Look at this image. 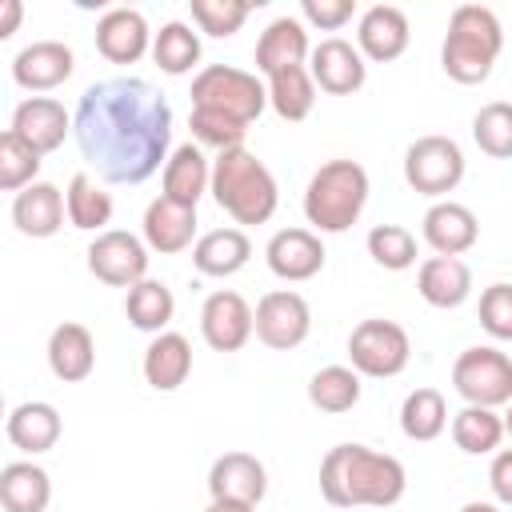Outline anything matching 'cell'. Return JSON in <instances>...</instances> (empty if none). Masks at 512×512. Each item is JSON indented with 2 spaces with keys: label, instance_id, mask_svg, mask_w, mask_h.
<instances>
[{
  "label": "cell",
  "instance_id": "cell-1",
  "mask_svg": "<svg viewBox=\"0 0 512 512\" xmlns=\"http://www.w3.org/2000/svg\"><path fill=\"white\" fill-rule=\"evenodd\" d=\"M84 160L108 184H144L168 164L172 108L140 76H112L84 88L72 116Z\"/></svg>",
  "mask_w": 512,
  "mask_h": 512
},
{
  "label": "cell",
  "instance_id": "cell-2",
  "mask_svg": "<svg viewBox=\"0 0 512 512\" xmlns=\"http://www.w3.org/2000/svg\"><path fill=\"white\" fill-rule=\"evenodd\" d=\"M408 488L404 464L364 444H336L320 460V496L332 508H392Z\"/></svg>",
  "mask_w": 512,
  "mask_h": 512
},
{
  "label": "cell",
  "instance_id": "cell-3",
  "mask_svg": "<svg viewBox=\"0 0 512 512\" xmlns=\"http://www.w3.org/2000/svg\"><path fill=\"white\" fill-rule=\"evenodd\" d=\"M208 192L236 224H268L276 204H280L276 176L248 148H232V152H220L212 160V188Z\"/></svg>",
  "mask_w": 512,
  "mask_h": 512
},
{
  "label": "cell",
  "instance_id": "cell-4",
  "mask_svg": "<svg viewBox=\"0 0 512 512\" xmlns=\"http://www.w3.org/2000/svg\"><path fill=\"white\" fill-rule=\"evenodd\" d=\"M504 48V32L492 8L460 4L448 20V36L440 44V68L456 84H484Z\"/></svg>",
  "mask_w": 512,
  "mask_h": 512
},
{
  "label": "cell",
  "instance_id": "cell-5",
  "mask_svg": "<svg viewBox=\"0 0 512 512\" xmlns=\"http://www.w3.org/2000/svg\"><path fill=\"white\" fill-rule=\"evenodd\" d=\"M368 204V172L356 160H328L304 188V216L316 232H348Z\"/></svg>",
  "mask_w": 512,
  "mask_h": 512
},
{
  "label": "cell",
  "instance_id": "cell-6",
  "mask_svg": "<svg viewBox=\"0 0 512 512\" xmlns=\"http://www.w3.org/2000/svg\"><path fill=\"white\" fill-rule=\"evenodd\" d=\"M264 104H268V84H260L256 72H244L232 64H208L192 80V108L252 124L264 112Z\"/></svg>",
  "mask_w": 512,
  "mask_h": 512
},
{
  "label": "cell",
  "instance_id": "cell-7",
  "mask_svg": "<svg viewBox=\"0 0 512 512\" xmlns=\"http://www.w3.org/2000/svg\"><path fill=\"white\" fill-rule=\"evenodd\" d=\"M408 356H412V340L396 320L372 316V320H360L348 336V360L360 376H372V380L400 376L408 368Z\"/></svg>",
  "mask_w": 512,
  "mask_h": 512
},
{
  "label": "cell",
  "instance_id": "cell-8",
  "mask_svg": "<svg viewBox=\"0 0 512 512\" xmlns=\"http://www.w3.org/2000/svg\"><path fill=\"white\" fill-rule=\"evenodd\" d=\"M452 384L468 404L500 408L512 404V360L500 348H464L452 364Z\"/></svg>",
  "mask_w": 512,
  "mask_h": 512
},
{
  "label": "cell",
  "instance_id": "cell-9",
  "mask_svg": "<svg viewBox=\"0 0 512 512\" xmlns=\"http://www.w3.org/2000/svg\"><path fill=\"white\" fill-rule=\"evenodd\" d=\"M404 180L420 196H448L464 180V152L452 136H420L404 152Z\"/></svg>",
  "mask_w": 512,
  "mask_h": 512
},
{
  "label": "cell",
  "instance_id": "cell-10",
  "mask_svg": "<svg viewBox=\"0 0 512 512\" xmlns=\"http://www.w3.org/2000/svg\"><path fill=\"white\" fill-rule=\"evenodd\" d=\"M88 272L100 284L132 288L148 280V244L124 228H108L88 244Z\"/></svg>",
  "mask_w": 512,
  "mask_h": 512
},
{
  "label": "cell",
  "instance_id": "cell-11",
  "mask_svg": "<svg viewBox=\"0 0 512 512\" xmlns=\"http://www.w3.org/2000/svg\"><path fill=\"white\" fill-rule=\"evenodd\" d=\"M312 332V308L300 292L276 288L268 296H260L256 304V340L268 344L272 352H292L308 340Z\"/></svg>",
  "mask_w": 512,
  "mask_h": 512
},
{
  "label": "cell",
  "instance_id": "cell-12",
  "mask_svg": "<svg viewBox=\"0 0 512 512\" xmlns=\"http://www.w3.org/2000/svg\"><path fill=\"white\" fill-rule=\"evenodd\" d=\"M256 332V312L232 288H220L200 308V336L216 352H240Z\"/></svg>",
  "mask_w": 512,
  "mask_h": 512
},
{
  "label": "cell",
  "instance_id": "cell-13",
  "mask_svg": "<svg viewBox=\"0 0 512 512\" xmlns=\"http://www.w3.org/2000/svg\"><path fill=\"white\" fill-rule=\"evenodd\" d=\"M308 72H312L316 88L328 92V96H352L368 80V64H364L360 48L352 40H344V36L320 40L312 48V56H308Z\"/></svg>",
  "mask_w": 512,
  "mask_h": 512
},
{
  "label": "cell",
  "instance_id": "cell-14",
  "mask_svg": "<svg viewBox=\"0 0 512 512\" xmlns=\"http://www.w3.org/2000/svg\"><path fill=\"white\" fill-rule=\"evenodd\" d=\"M264 260H268L272 276H280L288 284H300V280H312L324 268V244L312 228H280V232H272V240L264 248Z\"/></svg>",
  "mask_w": 512,
  "mask_h": 512
},
{
  "label": "cell",
  "instance_id": "cell-15",
  "mask_svg": "<svg viewBox=\"0 0 512 512\" xmlns=\"http://www.w3.org/2000/svg\"><path fill=\"white\" fill-rule=\"evenodd\" d=\"M96 52L108 64H136L144 52H152V32L144 12L136 8H108L96 20Z\"/></svg>",
  "mask_w": 512,
  "mask_h": 512
},
{
  "label": "cell",
  "instance_id": "cell-16",
  "mask_svg": "<svg viewBox=\"0 0 512 512\" xmlns=\"http://www.w3.org/2000/svg\"><path fill=\"white\" fill-rule=\"evenodd\" d=\"M208 492L212 500H236L256 508L268 492V472L252 452H224L208 468Z\"/></svg>",
  "mask_w": 512,
  "mask_h": 512
},
{
  "label": "cell",
  "instance_id": "cell-17",
  "mask_svg": "<svg viewBox=\"0 0 512 512\" xmlns=\"http://www.w3.org/2000/svg\"><path fill=\"white\" fill-rule=\"evenodd\" d=\"M408 16L396 8V4H372L360 24H356V48L364 60L372 64H388V60H400L404 48H408Z\"/></svg>",
  "mask_w": 512,
  "mask_h": 512
},
{
  "label": "cell",
  "instance_id": "cell-18",
  "mask_svg": "<svg viewBox=\"0 0 512 512\" xmlns=\"http://www.w3.org/2000/svg\"><path fill=\"white\" fill-rule=\"evenodd\" d=\"M72 68H76V56L64 40H36L16 52L12 80L28 92H52L72 76Z\"/></svg>",
  "mask_w": 512,
  "mask_h": 512
},
{
  "label": "cell",
  "instance_id": "cell-19",
  "mask_svg": "<svg viewBox=\"0 0 512 512\" xmlns=\"http://www.w3.org/2000/svg\"><path fill=\"white\" fill-rule=\"evenodd\" d=\"M64 216H68V200L48 180H36V184H28L24 192L12 196V224H16L20 236L48 240L64 228Z\"/></svg>",
  "mask_w": 512,
  "mask_h": 512
},
{
  "label": "cell",
  "instance_id": "cell-20",
  "mask_svg": "<svg viewBox=\"0 0 512 512\" xmlns=\"http://www.w3.org/2000/svg\"><path fill=\"white\" fill-rule=\"evenodd\" d=\"M12 132L44 156V152H56L64 144V136L72 132V120H68V112H64L60 100H52V96H28L12 112Z\"/></svg>",
  "mask_w": 512,
  "mask_h": 512
},
{
  "label": "cell",
  "instance_id": "cell-21",
  "mask_svg": "<svg viewBox=\"0 0 512 512\" xmlns=\"http://www.w3.org/2000/svg\"><path fill=\"white\" fill-rule=\"evenodd\" d=\"M192 236H196V208L176 204L164 192L144 208V244L152 252H160V256L184 252V248H192Z\"/></svg>",
  "mask_w": 512,
  "mask_h": 512
},
{
  "label": "cell",
  "instance_id": "cell-22",
  "mask_svg": "<svg viewBox=\"0 0 512 512\" xmlns=\"http://www.w3.org/2000/svg\"><path fill=\"white\" fill-rule=\"evenodd\" d=\"M424 240L436 256H460L480 240V224L468 204L456 200H436L424 212Z\"/></svg>",
  "mask_w": 512,
  "mask_h": 512
},
{
  "label": "cell",
  "instance_id": "cell-23",
  "mask_svg": "<svg viewBox=\"0 0 512 512\" xmlns=\"http://www.w3.org/2000/svg\"><path fill=\"white\" fill-rule=\"evenodd\" d=\"M48 368L64 384L88 380L92 368H96V340H92V332L84 324H76V320L56 324L52 336H48Z\"/></svg>",
  "mask_w": 512,
  "mask_h": 512
},
{
  "label": "cell",
  "instance_id": "cell-24",
  "mask_svg": "<svg viewBox=\"0 0 512 512\" xmlns=\"http://www.w3.org/2000/svg\"><path fill=\"white\" fill-rule=\"evenodd\" d=\"M312 56V48H308V28H304V20H296V16H276L264 32H260V40H256V72H264V76H272V72H280V68H296V64H304Z\"/></svg>",
  "mask_w": 512,
  "mask_h": 512
},
{
  "label": "cell",
  "instance_id": "cell-25",
  "mask_svg": "<svg viewBox=\"0 0 512 512\" xmlns=\"http://www.w3.org/2000/svg\"><path fill=\"white\" fill-rule=\"evenodd\" d=\"M416 292L432 308H460L472 296V272L460 256H428L416 272Z\"/></svg>",
  "mask_w": 512,
  "mask_h": 512
},
{
  "label": "cell",
  "instance_id": "cell-26",
  "mask_svg": "<svg viewBox=\"0 0 512 512\" xmlns=\"http://www.w3.org/2000/svg\"><path fill=\"white\" fill-rule=\"evenodd\" d=\"M252 260V240L240 228H212L192 244V264L200 276H236Z\"/></svg>",
  "mask_w": 512,
  "mask_h": 512
},
{
  "label": "cell",
  "instance_id": "cell-27",
  "mask_svg": "<svg viewBox=\"0 0 512 512\" xmlns=\"http://www.w3.org/2000/svg\"><path fill=\"white\" fill-rule=\"evenodd\" d=\"M208 188H212V164H208V156L192 140L180 144V148H172V156L164 164V196L176 200V204L196 208Z\"/></svg>",
  "mask_w": 512,
  "mask_h": 512
},
{
  "label": "cell",
  "instance_id": "cell-28",
  "mask_svg": "<svg viewBox=\"0 0 512 512\" xmlns=\"http://www.w3.org/2000/svg\"><path fill=\"white\" fill-rule=\"evenodd\" d=\"M60 412L48 404V400H24V404H16L12 412H8V424H4V432H8V440L20 448V452H48V448H56V440H60Z\"/></svg>",
  "mask_w": 512,
  "mask_h": 512
},
{
  "label": "cell",
  "instance_id": "cell-29",
  "mask_svg": "<svg viewBox=\"0 0 512 512\" xmlns=\"http://www.w3.org/2000/svg\"><path fill=\"white\" fill-rule=\"evenodd\" d=\"M192 372V344L180 332H160L144 348V380L156 392H176Z\"/></svg>",
  "mask_w": 512,
  "mask_h": 512
},
{
  "label": "cell",
  "instance_id": "cell-30",
  "mask_svg": "<svg viewBox=\"0 0 512 512\" xmlns=\"http://www.w3.org/2000/svg\"><path fill=\"white\" fill-rule=\"evenodd\" d=\"M52 500V480L32 460H12L0 468V504L4 512H44Z\"/></svg>",
  "mask_w": 512,
  "mask_h": 512
},
{
  "label": "cell",
  "instance_id": "cell-31",
  "mask_svg": "<svg viewBox=\"0 0 512 512\" xmlns=\"http://www.w3.org/2000/svg\"><path fill=\"white\" fill-rule=\"evenodd\" d=\"M268 104L280 120L288 124H300L308 120L312 104H316V80L308 72V64H296V68H280L268 76Z\"/></svg>",
  "mask_w": 512,
  "mask_h": 512
},
{
  "label": "cell",
  "instance_id": "cell-32",
  "mask_svg": "<svg viewBox=\"0 0 512 512\" xmlns=\"http://www.w3.org/2000/svg\"><path fill=\"white\" fill-rule=\"evenodd\" d=\"M124 312H128V324L132 328H140V332H168V324H172V312H176V296H172V288L164 284V280H140V284H132L128 288V296H124Z\"/></svg>",
  "mask_w": 512,
  "mask_h": 512
},
{
  "label": "cell",
  "instance_id": "cell-33",
  "mask_svg": "<svg viewBox=\"0 0 512 512\" xmlns=\"http://www.w3.org/2000/svg\"><path fill=\"white\" fill-rule=\"evenodd\" d=\"M452 440L460 452L468 456H488L500 448L504 440V416H496V408H480V404H464L452 416Z\"/></svg>",
  "mask_w": 512,
  "mask_h": 512
},
{
  "label": "cell",
  "instance_id": "cell-34",
  "mask_svg": "<svg viewBox=\"0 0 512 512\" xmlns=\"http://www.w3.org/2000/svg\"><path fill=\"white\" fill-rule=\"evenodd\" d=\"M448 424V404H444V392L440 388H416L404 396L400 404V432L416 444H428L444 432Z\"/></svg>",
  "mask_w": 512,
  "mask_h": 512
},
{
  "label": "cell",
  "instance_id": "cell-35",
  "mask_svg": "<svg viewBox=\"0 0 512 512\" xmlns=\"http://www.w3.org/2000/svg\"><path fill=\"white\" fill-rule=\"evenodd\" d=\"M152 60L160 72L168 76H184L200 64V36L192 32V24L184 20H168L156 36H152Z\"/></svg>",
  "mask_w": 512,
  "mask_h": 512
},
{
  "label": "cell",
  "instance_id": "cell-36",
  "mask_svg": "<svg viewBox=\"0 0 512 512\" xmlns=\"http://www.w3.org/2000/svg\"><path fill=\"white\" fill-rule=\"evenodd\" d=\"M68 224L72 228H84V232H108V220H112V196L88 176V172H76L68 192Z\"/></svg>",
  "mask_w": 512,
  "mask_h": 512
},
{
  "label": "cell",
  "instance_id": "cell-37",
  "mask_svg": "<svg viewBox=\"0 0 512 512\" xmlns=\"http://www.w3.org/2000/svg\"><path fill=\"white\" fill-rule=\"evenodd\" d=\"M308 400L328 412V416H340L348 408H356L360 400V372L348 368V364H328L320 368L312 380H308Z\"/></svg>",
  "mask_w": 512,
  "mask_h": 512
},
{
  "label": "cell",
  "instance_id": "cell-38",
  "mask_svg": "<svg viewBox=\"0 0 512 512\" xmlns=\"http://www.w3.org/2000/svg\"><path fill=\"white\" fill-rule=\"evenodd\" d=\"M472 140L492 160H512V104L492 100L472 116Z\"/></svg>",
  "mask_w": 512,
  "mask_h": 512
},
{
  "label": "cell",
  "instance_id": "cell-39",
  "mask_svg": "<svg viewBox=\"0 0 512 512\" xmlns=\"http://www.w3.org/2000/svg\"><path fill=\"white\" fill-rule=\"evenodd\" d=\"M40 152L32 144H24L12 128L0 132V188L4 192H24L28 184H36V172H40Z\"/></svg>",
  "mask_w": 512,
  "mask_h": 512
},
{
  "label": "cell",
  "instance_id": "cell-40",
  "mask_svg": "<svg viewBox=\"0 0 512 512\" xmlns=\"http://www.w3.org/2000/svg\"><path fill=\"white\" fill-rule=\"evenodd\" d=\"M368 256L388 272H404L416 264V236L404 224H376L368 232Z\"/></svg>",
  "mask_w": 512,
  "mask_h": 512
},
{
  "label": "cell",
  "instance_id": "cell-41",
  "mask_svg": "<svg viewBox=\"0 0 512 512\" xmlns=\"http://www.w3.org/2000/svg\"><path fill=\"white\" fill-rule=\"evenodd\" d=\"M188 8H192L196 28L208 32V36H216V40L240 32L244 20H248V12H252V4H244V0H192Z\"/></svg>",
  "mask_w": 512,
  "mask_h": 512
},
{
  "label": "cell",
  "instance_id": "cell-42",
  "mask_svg": "<svg viewBox=\"0 0 512 512\" xmlns=\"http://www.w3.org/2000/svg\"><path fill=\"white\" fill-rule=\"evenodd\" d=\"M188 128L200 144L216 148V152H232V148H244V136H248V124L232 120V116H220V112H204V108H192L188 116Z\"/></svg>",
  "mask_w": 512,
  "mask_h": 512
},
{
  "label": "cell",
  "instance_id": "cell-43",
  "mask_svg": "<svg viewBox=\"0 0 512 512\" xmlns=\"http://www.w3.org/2000/svg\"><path fill=\"white\" fill-rule=\"evenodd\" d=\"M480 328L496 340H512V284H488L480 292Z\"/></svg>",
  "mask_w": 512,
  "mask_h": 512
},
{
  "label": "cell",
  "instance_id": "cell-44",
  "mask_svg": "<svg viewBox=\"0 0 512 512\" xmlns=\"http://www.w3.org/2000/svg\"><path fill=\"white\" fill-rule=\"evenodd\" d=\"M356 12V0H300V20L320 32H340Z\"/></svg>",
  "mask_w": 512,
  "mask_h": 512
},
{
  "label": "cell",
  "instance_id": "cell-45",
  "mask_svg": "<svg viewBox=\"0 0 512 512\" xmlns=\"http://www.w3.org/2000/svg\"><path fill=\"white\" fill-rule=\"evenodd\" d=\"M488 484H492L496 500L512 508V448H500V452L492 456V468H488Z\"/></svg>",
  "mask_w": 512,
  "mask_h": 512
},
{
  "label": "cell",
  "instance_id": "cell-46",
  "mask_svg": "<svg viewBox=\"0 0 512 512\" xmlns=\"http://www.w3.org/2000/svg\"><path fill=\"white\" fill-rule=\"evenodd\" d=\"M20 16H24V4H20V0H4V16H0V40H8V36L16 32Z\"/></svg>",
  "mask_w": 512,
  "mask_h": 512
},
{
  "label": "cell",
  "instance_id": "cell-47",
  "mask_svg": "<svg viewBox=\"0 0 512 512\" xmlns=\"http://www.w3.org/2000/svg\"><path fill=\"white\" fill-rule=\"evenodd\" d=\"M204 512H256L252 504H236V500H212Z\"/></svg>",
  "mask_w": 512,
  "mask_h": 512
},
{
  "label": "cell",
  "instance_id": "cell-48",
  "mask_svg": "<svg viewBox=\"0 0 512 512\" xmlns=\"http://www.w3.org/2000/svg\"><path fill=\"white\" fill-rule=\"evenodd\" d=\"M460 512H500L496 504H484V500H472V504H464Z\"/></svg>",
  "mask_w": 512,
  "mask_h": 512
},
{
  "label": "cell",
  "instance_id": "cell-49",
  "mask_svg": "<svg viewBox=\"0 0 512 512\" xmlns=\"http://www.w3.org/2000/svg\"><path fill=\"white\" fill-rule=\"evenodd\" d=\"M504 436H512V404H508V412H504Z\"/></svg>",
  "mask_w": 512,
  "mask_h": 512
}]
</instances>
